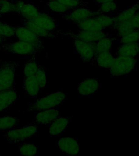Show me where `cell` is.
Here are the masks:
<instances>
[{
  "label": "cell",
  "instance_id": "obj_12",
  "mask_svg": "<svg viewBox=\"0 0 139 156\" xmlns=\"http://www.w3.org/2000/svg\"><path fill=\"white\" fill-rule=\"evenodd\" d=\"M100 85L98 80L95 78L85 79L78 85V93L82 96H89L97 91Z\"/></svg>",
  "mask_w": 139,
  "mask_h": 156
},
{
  "label": "cell",
  "instance_id": "obj_33",
  "mask_svg": "<svg viewBox=\"0 0 139 156\" xmlns=\"http://www.w3.org/2000/svg\"><path fill=\"white\" fill-rule=\"evenodd\" d=\"M95 18L104 29L106 28L112 27L114 24L113 17L109 16L103 13H101L99 15L95 17Z\"/></svg>",
  "mask_w": 139,
  "mask_h": 156
},
{
  "label": "cell",
  "instance_id": "obj_39",
  "mask_svg": "<svg viewBox=\"0 0 139 156\" xmlns=\"http://www.w3.org/2000/svg\"><path fill=\"white\" fill-rule=\"evenodd\" d=\"M1 63V58H0V63Z\"/></svg>",
  "mask_w": 139,
  "mask_h": 156
},
{
  "label": "cell",
  "instance_id": "obj_25",
  "mask_svg": "<svg viewBox=\"0 0 139 156\" xmlns=\"http://www.w3.org/2000/svg\"><path fill=\"white\" fill-rule=\"evenodd\" d=\"M38 65L37 63L35 58L29 59L24 64L23 68V74L24 77L35 76L37 71Z\"/></svg>",
  "mask_w": 139,
  "mask_h": 156
},
{
  "label": "cell",
  "instance_id": "obj_22",
  "mask_svg": "<svg viewBox=\"0 0 139 156\" xmlns=\"http://www.w3.org/2000/svg\"><path fill=\"white\" fill-rule=\"evenodd\" d=\"M138 11L136 5L122 11L116 16L113 17L114 24H118L128 21L131 19L134 15Z\"/></svg>",
  "mask_w": 139,
  "mask_h": 156
},
{
  "label": "cell",
  "instance_id": "obj_3",
  "mask_svg": "<svg viewBox=\"0 0 139 156\" xmlns=\"http://www.w3.org/2000/svg\"><path fill=\"white\" fill-rule=\"evenodd\" d=\"M135 57L117 56L109 69L110 74L113 77H119L131 73L136 65Z\"/></svg>",
  "mask_w": 139,
  "mask_h": 156
},
{
  "label": "cell",
  "instance_id": "obj_36",
  "mask_svg": "<svg viewBox=\"0 0 139 156\" xmlns=\"http://www.w3.org/2000/svg\"><path fill=\"white\" fill-rule=\"evenodd\" d=\"M114 0H96V2L99 4L105 3V2H113Z\"/></svg>",
  "mask_w": 139,
  "mask_h": 156
},
{
  "label": "cell",
  "instance_id": "obj_31",
  "mask_svg": "<svg viewBox=\"0 0 139 156\" xmlns=\"http://www.w3.org/2000/svg\"><path fill=\"white\" fill-rule=\"evenodd\" d=\"M15 35V28L9 24L0 23V36L3 38L12 37Z\"/></svg>",
  "mask_w": 139,
  "mask_h": 156
},
{
  "label": "cell",
  "instance_id": "obj_15",
  "mask_svg": "<svg viewBox=\"0 0 139 156\" xmlns=\"http://www.w3.org/2000/svg\"><path fill=\"white\" fill-rule=\"evenodd\" d=\"M114 59V56L110 52H103L96 55L92 63L96 66L110 69Z\"/></svg>",
  "mask_w": 139,
  "mask_h": 156
},
{
  "label": "cell",
  "instance_id": "obj_43",
  "mask_svg": "<svg viewBox=\"0 0 139 156\" xmlns=\"http://www.w3.org/2000/svg\"><path fill=\"white\" fill-rule=\"evenodd\" d=\"M1 23V21H0V23Z\"/></svg>",
  "mask_w": 139,
  "mask_h": 156
},
{
  "label": "cell",
  "instance_id": "obj_8",
  "mask_svg": "<svg viewBox=\"0 0 139 156\" xmlns=\"http://www.w3.org/2000/svg\"><path fill=\"white\" fill-rule=\"evenodd\" d=\"M5 49L11 53L22 55H34L38 50L32 44L19 40L6 45Z\"/></svg>",
  "mask_w": 139,
  "mask_h": 156
},
{
  "label": "cell",
  "instance_id": "obj_1",
  "mask_svg": "<svg viewBox=\"0 0 139 156\" xmlns=\"http://www.w3.org/2000/svg\"><path fill=\"white\" fill-rule=\"evenodd\" d=\"M66 94L62 91H57L45 97L38 99L34 103L31 104L26 111H40L53 108L60 104L65 99Z\"/></svg>",
  "mask_w": 139,
  "mask_h": 156
},
{
  "label": "cell",
  "instance_id": "obj_41",
  "mask_svg": "<svg viewBox=\"0 0 139 156\" xmlns=\"http://www.w3.org/2000/svg\"><path fill=\"white\" fill-rule=\"evenodd\" d=\"M50 1V0H47V1Z\"/></svg>",
  "mask_w": 139,
  "mask_h": 156
},
{
  "label": "cell",
  "instance_id": "obj_27",
  "mask_svg": "<svg viewBox=\"0 0 139 156\" xmlns=\"http://www.w3.org/2000/svg\"><path fill=\"white\" fill-rule=\"evenodd\" d=\"M19 152L21 156H34L38 152V147L35 144L24 143L20 146Z\"/></svg>",
  "mask_w": 139,
  "mask_h": 156
},
{
  "label": "cell",
  "instance_id": "obj_42",
  "mask_svg": "<svg viewBox=\"0 0 139 156\" xmlns=\"http://www.w3.org/2000/svg\"><path fill=\"white\" fill-rule=\"evenodd\" d=\"M1 154H0V156H1Z\"/></svg>",
  "mask_w": 139,
  "mask_h": 156
},
{
  "label": "cell",
  "instance_id": "obj_30",
  "mask_svg": "<svg viewBox=\"0 0 139 156\" xmlns=\"http://www.w3.org/2000/svg\"><path fill=\"white\" fill-rule=\"evenodd\" d=\"M120 37V42L121 44L139 42V29H135L129 34H126Z\"/></svg>",
  "mask_w": 139,
  "mask_h": 156
},
{
  "label": "cell",
  "instance_id": "obj_6",
  "mask_svg": "<svg viewBox=\"0 0 139 156\" xmlns=\"http://www.w3.org/2000/svg\"><path fill=\"white\" fill-rule=\"evenodd\" d=\"M101 14L98 10H91L86 7H79L73 9L65 15V20L70 21L76 24L88 18L95 17Z\"/></svg>",
  "mask_w": 139,
  "mask_h": 156
},
{
  "label": "cell",
  "instance_id": "obj_38",
  "mask_svg": "<svg viewBox=\"0 0 139 156\" xmlns=\"http://www.w3.org/2000/svg\"><path fill=\"white\" fill-rule=\"evenodd\" d=\"M135 5H136L137 7L138 10L139 11V1L137 3L135 4Z\"/></svg>",
  "mask_w": 139,
  "mask_h": 156
},
{
  "label": "cell",
  "instance_id": "obj_16",
  "mask_svg": "<svg viewBox=\"0 0 139 156\" xmlns=\"http://www.w3.org/2000/svg\"><path fill=\"white\" fill-rule=\"evenodd\" d=\"M139 54V42L122 44L117 48V56L135 57Z\"/></svg>",
  "mask_w": 139,
  "mask_h": 156
},
{
  "label": "cell",
  "instance_id": "obj_10",
  "mask_svg": "<svg viewBox=\"0 0 139 156\" xmlns=\"http://www.w3.org/2000/svg\"><path fill=\"white\" fill-rule=\"evenodd\" d=\"M59 110L50 109L40 111L36 115L35 121L32 122L30 124L34 125H46L52 123L59 117Z\"/></svg>",
  "mask_w": 139,
  "mask_h": 156
},
{
  "label": "cell",
  "instance_id": "obj_29",
  "mask_svg": "<svg viewBox=\"0 0 139 156\" xmlns=\"http://www.w3.org/2000/svg\"><path fill=\"white\" fill-rule=\"evenodd\" d=\"M63 4L66 7L70 9L73 10L79 7H86L88 4L87 1L83 0H57Z\"/></svg>",
  "mask_w": 139,
  "mask_h": 156
},
{
  "label": "cell",
  "instance_id": "obj_26",
  "mask_svg": "<svg viewBox=\"0 0 139 156\" xmlns=\"http://www.w3.org/2000/svg\"><path fill=\"white\" fill-rule=\"evenodd\" d=\"M46 5L49 9L52 12L55 13H68L73 10L66 7L63 4L57 0H50L46 2Z\"/></svg>",
  "mask_w": 139,
  "mask_h": 156
},
{
  "label": "cell",
  "instance_id": "obj_19",
  "mask_svg": "<svg viewBox=\"0 0 139 156\" xmlns=\"http://www.w3.org/2000/svg\"><path fill=\"white\" fill-rule=\"evenodd\" d=\"M77 24L80 30L96 31L104 29L95 17L88 18Z\"/></svg>",
  "mask_w": 139,
  "mask_h": 156
},
{
  "label": "cell",
  "instance_id": "obj_18",
  "mask_svg": "<svg viewBox=\"0 0 139 156\" xmlns=\"http://www.w3.org/2000/svg\"><path fill=\"white\" fill-rule=\"evenodd\" d=\"M23 88L26 93L31 97L38 96L40 88L35 76L24 78Z\"/></svg>",
  "mask_w": 139,
  "mask_h": 156
},
{
  "label": "cell",
  "instance_id": "obj_7",
  "mask_svg": "<svg viewBox=\"0 0 139 156\" xmlns=\"http://www.w3.org/2000/svg\"><path fill=\"white\" fill-rule=\"evenodd\" d=\"M15 35L18 40L32 44L38 50L43 48L40 37L24 26L15 28Z\"/></svg>",
  "mask_w": 139,
  "mask_h": 156
},
{
  "label": "cell",
  "instance_id": "obj_35",
  "mask_svg": "<svg viewBox=\"0 0 139 156\" xmlns=\"http://www.w3.org/2000/svg\"><path fill=\"white\" fill-rule=\"evenodd\" d=\"M128 22L134 29H139V11Z\"/></svg>",
  "mask_w": 139,
  "mask_h": 156
},
{
  "label": "cell",
  "instance_id": "obj_17",
  "mask_svg": "<svg viewBox=\"0 0 139 156\" xmlns=\"http://www.w3.org/2000/svg\"><path fill=\"white\" fill-rule=\"evenodd\" d=\"M70 117H59L52 122L49 129L50 135H59L66 128L70 120Z\"/></svg>",
  "mask_w": 139,
  "mask_h": 156
},
{
  "label": "cell",
  "instance_id": "obj_14",
  "mask_svg": "<svg viewBox=\"0 0 139 156\" xmlns=\"http://www.w3.org/2000/svg\"><path fill=\"white\" fill-rule=\"evenodd\" d=\"M18 98V94L13 88L0 91V112L13 105Z\"/></svg>",
  "mask_w": 139,
  "mask_h": 156
},
{
  "label": "cell",
  "instance_id": "obj_37",
  "mask_svg": "<svg viewBox=\"0 0 139 156\" xmlns=\"http://www.w3.org/2000/svg\"><path fill=\"white\" fill-rule=\"evenodd\" d=\"M3 38L0 36V46L2 44V42H3Z\"/></svg>",
  "mask_w": 139,
  "mask_h": 156
},
{
  "label": "cell",
  "instance_id": "obj_20",
  "mask_svg": "<svg viewBox=\"0 0 139 156\" xmlns=\"http://www.w3.org/2000/svg\"><path fill=\"white\" fill-rule=\"evenodd\" d=\"M24 25L40 37L52 38L57 35V34H55L54 32L47 31L40 27L32 20L24 21Z\"/></svg>",
  "mask_w": 139,
  "mask_h": 156
},
{
  "label": "cell",
  "instance_id": "obj_11",
  "mask_svg": "<svg viewBox=\"0 0 139 156\" xmlns=\"http://www.w3.org/2000/svg\"><path fill=\"white\" fill-rule=\"evenodd\" d=\"M70 35L72 38L91 43H96L101 39L108 36L107 33L103 30L93 31L80 30L76 34H72Z\"/></svg>",
  "mask_w": 139,
  "mask_h": 156
},
{
  "label": "cell",
  "instance_id": "obj_28",
  "mask_svg": "<svg viewBox=\"0 0 139 156\" xmlns=\"http://www.w3.org/2000/svg\"><path fill=\"white\" fill-rule=\"evenodd\" d=\"M35 76L40 88H45L47 84V78L45 67L38 65V68Z\"/></svg>",
  "mask_w": 139,
  "mask_h": 156
},
{
  "label": "cell",
  "instance_id": "obj_24",
  "mask_svg": "<svg viewBox=\"0 0 139 156\" xmlns=\"http://www.w3.org/2000/svg\"><path fill=\"white\" fill-rule=\"evenodd\" d=\"M113 43V40L108 36L98 40L95 43V54L96 55L103 52H110Z\"/></svg>",
  "mask_w": 139,
  "mask_h": 156
},
{
  "label": "cell",
  "instance_id": "obj_23",
  "mask_svg": "<svg viewBox=\"0 0 139 156\" xmlns=\"http://www.w3.org/2000/svg\"><path fill=\"white\" fill-rule=\"evenodd\" d=\"M22 118H14L10 116L0 118V131H8L18 125Z\"/></svg>",
  "mask_w": 139,
  "mask_h": 156
},
{
  "label": "cell",
  "instance_id": "obj_34",
  "mask_svg": "<svg viewBox=\"0 0 139 156\" xmlns=\"http://www.w3.org/2000/svg\"><path fill=\"white\" fill-rule=\"evenodd\" d=\"M118 8L115 2H107L101 4L98 10L101 13H109L116 11Z\"/></svg>",
  "mask_w": 139,
  "mask_h": 156
},
{
  "label": "cell",
  "instance_id": "obj_13",
  "mask_svg": "<svg viewBox=\"0 0 139 156\" xmlns=\"http://www.w3.org/2000/svg\"><path fill=\"white\" fill-rule=\"evenodd\" d=\"M32 20L40 27L47 31L54 32L57 28V24L55 20L45 12H40Z\"/></svg>",
  "mask_w": 139,
  "mask_h": 156
},
{
  "label": "cell",
  "instance_id": "obj_4",
  "mask_svg": "<svg viewBox=\"0 0 139 156\" xmlns=\"http://www.w3.org/2000/svg\"><path fill=\"white\" fill-rule=\"evenodd\" d=\"M37 131V125L29 124L23 127L11 129L7 131L3 136L10 144L18 143L35 135Z\"/></svg>",
  "mask_w": 139,
  "mask_h": 156
},
{
  "label": "cell",
  "instance_id": "obj_9",
  "mask_svg": "<svg viewBox=\"0 0 139 156\" xmlns=\"http://www.w3.org/2000/svg\"><path fill=\"white\" fill-rule=\"evenodd\" d=\"M57 148L68 156H77L80 152V145L76 140L70 136L61 138L57 141Z\"/></svg>",
  "mask_w": 139,
  "mask_h": 156
},
{
  "label": "cell",
  "instance_id": "obj_21",
  "mask_svg": "<svg viewBox=\"0 0 139 156\" xmlns=\"http://www.w3.org/2000/svg\"><path fill=\"white\" fill-rule=\"evenodd\" d=\"M40 12L37 7L30 3H24L19 13L24 21L31 20L38 15Z\"/></svg>",
  "mask_w": 139,
  "mask_h": 156
},
{
  "label": "cell",
  "instance_id": "obj_40",
  "mask_svg": "<svg viewBox=\"0 0 139 156\" xmlns=\"http://www.w3.org/2000/svg\"><path fill=\"white\" fill-rule=\"evenodd\" d=\"M0 1H3V0H0Z\"/></svg>",
  "mask_w": 139,
  "mask_h": 156
},
{
  "label": "cell",
  "instance_id": "obj_5",
  "mask_svg": "<svg viewBox=\"0 0 139 156\" xmlns=\"http://www.w3.org/2000/svg\"><path fill=\"white\" fill-rule=\"evenodd\" d=\"M73 39L74 47L81 59L84 62L92 63L96 55L95 43L87 42L76 38Z\"/></svg>",
  "mask_w": 139,
  "mask_h": 156
},
{
  "label": "cell",
  "instance_id": "obj_2",
  "mask_svg": "<svg viewBox=\"0 0 139 156\" xmlns=\"http://www.w3.org/2000/svg\"><path fill=\"white\" fill-rule=\"evenodd\" d=\"M18 66V63L15 62L0 63V91H6L13 87Z\"/></svg>",
  "mask_w": 139,
  "mask_h": 156
},
{
  "label": "cell",
  "instance_id": "obj_32",
  "mask_svg": "<svg viewBox=\"0 0 139 156\" xmlns=\"http://www.w3.org/2000/svg\"><path fill=\"white\" fill-rule=\"evenodd\" d=\"M15 12V4L9 0L0 1V15Z\"/></svg>",
  "mask_w": 139,
  "mask_h": 156
}]
</instances>
